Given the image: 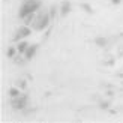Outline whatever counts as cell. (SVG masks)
Returning <instances> with one entry per match:
<instances>
[{
  "mask_svg": "<svg viewBox=\"0 0 123 123\" xmlns=\"http://www.w3.org/2000/svg\"><path fill=\"white\" fill-rule=\"evenodd\" d=\"M120 2V0H113V3H119Z\"/></svg>",
  "mask_w": 123,
  "mask_h": 123,
  "instance_id": "30bf717a",
  "label": "cell"
},
{
  "mask_svg": "<svg viewBox=\"0 0 123 123\" xmlns=\"http://www.w3.org/2000/svg\"><path fill=\"white\" fill-rule=\"evenodd\" d=\"M35 51H36V45L30 47L29 50H27V53H26V57H27V59H32V57H33V54H35Z\"/></svg>",
  "mask_w": 123,
  "mask_h": 123,
  "instance_id": "5b68a950",
  "label": "cell"
},
{
  "mask_svg": "<svg viewBox=\"0 0 123 123\" xmlns=\"http://www.w3.org/2000/svg\"><path fill=\"white\" fill-rule=\"evenodd\" d=\"M39 21H41V23H39V26H38V29H44V27L47 26V23H48V15H42Z\"/></svg>",
  "mask_w": 123,
  "mask_h": 123,
  "instance_id": "277c9868",
  "label": "cell"
},
{
  "mask_svg": "<svg viewBox=\"0 0 123 123\" xmlns=\"http://www.w3.org/2000/svg\"><path fill=\"white\" fill-rule=\"evenodd\" d=\"M26 101H27V98L23 95L21 98H18V99H14V101H12V105H14V108H23L24 105H26Z\"/></svg>",
  "mask_w": 123,
  "mask_h": 123,
  "instance_id": "7a4b0ae2",
  "label": "cell"
},
{
  "mask_svg": "<svg viewBox=\"0 0 123 123\" xmlns=\"http://www.w3.org/2000/svg\"><path fill=\"white\" fill-rule=\"evenodd\" d=\"M8 56H9V57H12V56H14V50H12V48H11V50L8 51Z\"/></svg>",
  "mask_w": 123,
  "mask_h": 123,
  "instance_id": "9c48e42d",
  "label": "cell"
},
{
  "mask_svg": "<svg viewBox=\"0 0 123 123\" xmlns=\"http://www.w3.org/2000/svg\"><path fill=\"white\" fill-rule=\"evenodd\" d=\"M38 6H39V3L36 2V0H30V2L24 3V5H23V8H21V12H20V17H21V18H24L26 15L32 14L33 11L38 9Z\"/></svg>",
  "mask_w": 123,
  "mask_h": 123,
  "instance_id": "6da1fadb",
  "label": "cell"
},
{
  "mask_svg": "<svg viewBox=\"0 0 123 123\" xmlns=\"http://www.w3.org/2000/svg\"><path fill=\"white\" fill-rule=\"evenodd\" d=\"M68 11H69V5L65 3V5H63V8H62V14H66Z\"/></svg>",
  "mask_w": 123,
  "mask_h": 123,
  "instance_id": "ba28073f",
  "label": "cell"
},
{
  "mask_svg": "<svg viewBox=\"0 0 123 123\" xmlns=\"http://www.w3.org/2000/svg\"><path fill=\"white\" fill-rule=\"evenodd\" d=\"M11 96H14V98H17V96H20V92H18L17 89H12V90H11Z\"/></svg>",
  "mask_w": 123,
  "mask_h": 123,
  "instance_id": "8992f818",
  "label": "cell"
},
{
  "mask_svg": "<svg viewBox=\"0 0 123 123\" xmlns=\"http://www.w3.org/2000/svg\"><path fill=\"white\" fill-rule=\"evenodd\" d=\"M26 42H21V44L20 45H18V51H24V50H26Z\"/></svg>",
  "mask_w": 123,
  "mask_h": 123,
  "instance_id": "52a82bcc",
  "label": "cell"
},
{
  "mask_svg": "<svg viewBox=\"0 0 123 123\" xmlns=\"http://www.w3.org/2000/svg\"><path fill=\"white\" fill-rule=\"evenodd\" d=\"M30 33V30L27 29V27H23V29H20L18 30V35H17V38H24V36H27Z\"/></svg>",
  "mask_w": 123,
  "mask_h": 123,
  "instance_id": "3957f363",
  "label": "cell"
}]
</instances>
